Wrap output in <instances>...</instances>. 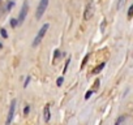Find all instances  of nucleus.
Segmentation results:
<instances>
[{"label":"nucleus","mask_w":133,"mask_h":125,"mask_svg":"<svg viewBox=\"0 0 133 125\" xmlns=\"http://www.w3.org/2000/svg\"><path fill=\"white\" fill-rule=\"evenodd\" d=\"M47 5H48V0H41V1H39V5H38L37 13H35V17H37L38 20H39V18L43 16L44 10L47 9Z\"/></svg>","instance_id":"nucleus-2"},{"label":"nucleus","mask_w":133,"mask_h":125,"mask_svg":"<svg viewBox=\"0 0 133 125\" xmlns=\"http://www.w3.org/2000/svg\"><path fill=\"white\" fill-rule=\"evenodd\" d=\"M91 94H93V91H91V90H89L87 93H86V95H85V99H89V98H90V95H91Z\"/></svg>","instance_id":"nucleus-11"},{"label":"nucleus","mask_w":133,"mask_h":125,"mask_svg":"<svg viewBox=\"0 0 133 125\" xmlns=\"http://www.w3.org/2000/svg\"><path fill=\"white\" fill-rule=\"evenodd\" d=\"M103 66H104V63L99 64V65H98V66H97V68H95V69H94V70H93V74H98L99 72H101L102 69H103Z\"/></svg>","instance_id":"nucleus-7"},{"label":"nucleus","mask_w":133,"mask_h":125,"mask_svg":"<svg viewBox=\"0 0 133 125\" xmlns=\"http://www.w3.org/2000/svg\"><path fill=\"white\" fill-rule=\"evenodd\" d=\"M121 5H124V0H120V3H119V5H118V9H120Z\"/></svg>","instance_id":"nucleus-15"},{"label":"nucleus","mask_w":133,"mask_h":125,"mask_svg":"<svg viewBox=\"0 0 133 125\" xmlns=\"http://www.w3.org/2000/svg\"><path fill=\"white\" fill-rule=\"evenodd\" d=\"M94 16V4L93 3H89L85 8V13H84V20H90L91 17Z\"/></svg>","instance_id":"nucleus-5"},{"label":"nucleus","mask_w":133,"mask_h":125,"mask_svg":"<svg viewBox=\"0 0 133 125\" xmlns=\"http://www.w3.org/2000/svg\"><path fill=\"white\" fill-rule=\"evenodd\" d=\"M63 77H60V78H57V81H56V83H57V86H61V83H63Z\"/></svg>","instance_id":"nucleus-9"},{"label":"nucleus","mask_w":133,"mask_h":125,"mask_svg":"<svg viewBox=\"0 0 133 125\" xmlns=\"http://www.w3.org/2000/svg\"><path fill=\"white\" fill-rule=\"evenodd\" d=\"M15 110H16V100L13 99L9 105V111H8V117H7V121H5V125H10V123L13 120V116H15Z\"/></svg>","instance_id":"nucleus-3"},{"label":"nucleus","mask_w":133,"mask_h":125,"mask_svg":"<svg viewBox=\"0 0 133 125\" xmlns=\"http://www.w3.org/2000/svg\"><path fill=\"white\" fill-rule=\"evenodd\" d=\"M43 117H44V121H46V123L50 121V105L48 104H47L43 110Z\"/></svg>","instance_id":"nucleus-6"},{"label":"nucleus","mask_w":133,"mask_h":125,"mask_svg":"<svg viewBox=\"0 0 133 125\" xmlns=\"http://www.w3.org/2000/svg\"><path fill=\"white\" fill-rule=\"evenodd\" d=\"M10 24H12L13 27H16V25H17V20H15V18H13V20H10Z\"/></svg>","instance_id":"nucleus-12"},{"label":"nucleus","mask_w":133,"mask_h":125,"mask_svg":"<svg viewBox=\"0 0 133 125\" xmlns=\"http://www.w3.org/2000/svg\"><path fill=\"white\" fill-rule=\"evenodd\" d=\"M124 119H125V117H124V116H120V117H119L118 119V120H116V123H115V125H120L121 123H123V121H124Z\"/></svg>","instance_id":"nucleus-8"},{"label":"nucleus","mask_w":133,"mask_h":125,"mask_svg":"<svg viewBox=\"0 0 133 125\" xmlns=\"http://www.w3.org/2000/svg\"><path fill=\"white\" fill-rule=\"evenodd\" d=\"M30 82V77H27V78H26V81H25V83H24V87H26V86H27V83H29Z\"/></svg>","instance_id":"nucleus-13"},{"label":"nucleus","mask_w":133,"mask_h":125,"mask_svg":"<svg viewBox=\"0 0 133 125\" xmlns=\"http://www.w3.org/2000/svg\"><path fill=\"white\" fill-rule=\"evenodd\" d=\"M27 10H29V4H27V3L25 1L24 4H22L21 12H20V16H18V21H17V24H18V25H22V22H24L25 17H26V15H27Z\"/></svg>","instance_id":"nucleus-4"},{"label":"nucleus","mask_w":133,"mask_h":125,"mask_svg":"<svg viewBox=\"0 0 133 125\" xmlns=\"http://www.w3.org/2000/svg\"><path fill=\"white\" fill-rule=\"evenodd\" d=\"M132 12H133V7L129 8V12H128V16H129V17H132Z\"/></svg>","instance_id":"nucleus-16"},{"label":"nucleus","mask_w":133,"mask_h":125,"mask_svg":"<svg viewBox=\"0 0 133 125\" xmlns=\"http://www.w3.org/2000/svg\"><path fill=\"white\" fill-rule=\"evenodd\" d=\"M48 27H50V25L48 24H44L42 27H41V30H39V33L37 34V37H35V39H34V42H33V46L34 47H37L38 44L42 42V39H43V37L46 35V33H47V30H48Z\"/></svg>","instance_id":"nucleus-1"},{"label":"nucleus","mask_w":133,"mask_h":125,"mask_svg":"<svg viewBox=\"0 0 133 125\" xmlns=\"http://www.w3.org/2000/svg\"><path fill=\"white\" fill-rule=\"evenodd\" d=\"M0 31H1V35H3V38H7V37H8L7 31H5V30H4V29H1V30H0Z\"/></svg>","instance_id":"nucleus-10"},{"label":"nucleus","mask_w":133,"mask_h":125,"mask_svg":"<svg viewBox=\"0 0 133 125\" xmlns=\"http://www.w3.org/2000/svg\"><path fill=\"white\" fill-rule=\"evenodd\" d=\"M29 111H30V108H29V107H25V110H24V113H25V115H27V113H29Z\"/></svg>","instance_id":"nucleus-14"},{"label":"nucleus","mask_w":133,"mask_h":125,"mask_svg":"<svg viewBox=\"0 0 133 125\" xmlns=\"http://www.w3.org/2000/svg\"><path fill=\"white\" fill-rule=\"evenodd\" d=\"M1 47H3V46H1V43H0V48H1Z\"/></svg>","instance_id":"nucleus-17"}]
</instances>
